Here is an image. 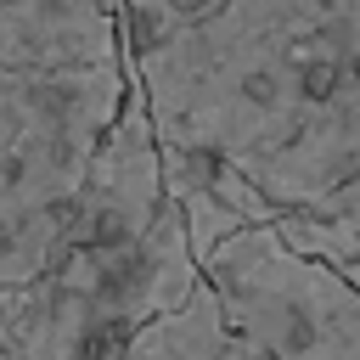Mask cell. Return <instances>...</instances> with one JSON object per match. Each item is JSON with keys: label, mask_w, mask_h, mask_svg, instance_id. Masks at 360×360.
I'll list each match as a JSON object with an SVG mask.
<instances>
[{"label": "cell", "mask_w": 360, "mask_h": 360, "mask_svg": "<svg viewBox=\"0 0 360 360\" xmlns=\"http://www.w3.org/2000/svg\"><path fill=\"white\" fill-rule=\"evenodd\" d=\"M163 146V141H158ZM163 180H169V202L180 208L186 219V236H191V253L197 264H208L231 236L242 231H259V225H281V214L242 180L231 174L225 163L202 158V152H180V146H163Z\"/></svg>", "instance_id": "cell-4"}, {"label": "cell", "mask_w": 360, "mask_h": 360, "mask_svg": "<svg viewBox=\"0 0 360 360\" xmlns=\"http://www.w3.org/2000/svg\"><path fill=\"white\" fill-rule=\"evenodd\" d=\"M197 287L202 264L169 202L146 236L56 253L34 281L0 287V360H124L129 343Z\"/></svg>", "instance_id": "cell-2"}, {"label": "cell", "mask_w": 360, "mask_h": 360, "mask_svg": "<svg viewBox=\"0 0 360 360\" xmlns=\"http://www.w3.org/2000/svg\"><path fill=\"white\" fill-rule=\"evenodd\" d=\"M124 360H270V349H264L259 338H248V332L225 315L219 292H214L208 276H202V287H197L174 315L152 321V326L129 343Z\"/></svg>", "instance_id": "cell-5"}, {"label": "cell", "mask_w": 360, "mask_h": 360, "mask_svg": "<svg viewBox=\"0 0 360 360\" xmlns=\"http://www.w3.org/2000/svg\"><path fill=\"white\" fill-rule=\"evenodd\" d=\"M202 276L270 360H360V287L338 264L287 248L276 225L231 236Z\"/></svg>", "instance_id": "cell-3"}, {"label": "cell", "mask_w": 360, "mask_h": 360, "mask_svg": "<svg viewBox=\"0 0 360 360\" xmlns=\"http://www.w3.org/2000/svg\"><path fill=\"white\" fill-rule=\"evenodd\" d=\"M129 73L163 146L225 163L281 219L360 180V0H231Z\"/></svg>", "instance_id": "cell-1"}, {"label": "cell", "mask_w": 360, "mask_h": 360, "mask_svg": "<svg viewBox=\"0 0 360 360\" xmlns=\"http://www.w3.org/2000/svg\"><path fill=\"white\" fill-rule=\"evenodd\" d=\"M112 6H118V28H124L129 56H141V51H152V45L197 28L202 17H214L231 0H112Z\"/></svg>", "instance_id": "cell-6"}]
</instances>
